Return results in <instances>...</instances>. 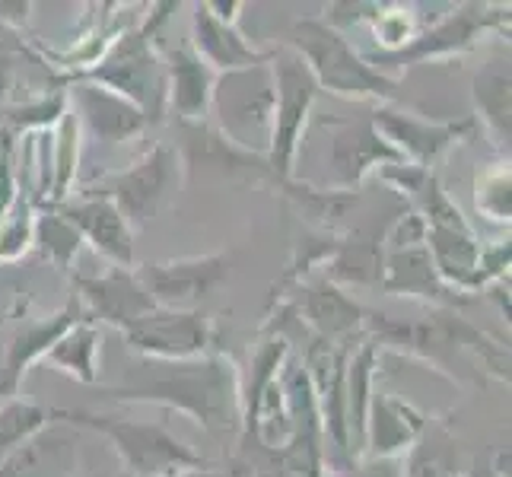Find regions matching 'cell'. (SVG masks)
I'll list each match as a JSON object with an SVG mask.
<instances>
[{
    "instance_id": "10",
    "label": "cell",
    "mask_w": 512,
    "mask_h": 477,
    "mask_svg": "<svg viewBox=\"0 0 512 477\" xmlns=\"http://www.w3.org/2000/svg\"><path fill=\"white\" fill-rule=\"evenodd\" d=\"M128 347L144 360H194L217 353V325L207 312H172L153 309L140 318L134 328L125 331Z\"/></svg>"
},
{
    "instance_id": "27",
    "label": "cell",
    "mask_w": 512,
    "mask_h": 477,
    "mask_svg": "<svg viewBox=\"0 0 512 477\" xmlns=\"http://www.w3.org/2000/svg\"><path fill=\"white\" fill-rule=\"evenodd\" d=\"M99 347H102V331L93 318H80L74 328H67L58 344L45 353V360L58 369V373L77 379L83 385L99 382Z\"/></svg>"
},
{
    "instance_id": "20",
    "label": "cell",
    "mask_w": 512,
    "mask_h": 477,
    "mask_svg": "<svg viewBox=\"0 0 512 477\" xmlns=\"http://www.w3.org/2000/svg\"><path fill=\"white\" fill-rule=\"evenodd\" d=\"M382 290L395 296H411L433 303L436 309L455 312L458 306L471 303V296L452 290L436 274V264L427 252V242L417 245H398V249H382Z\"/></svg>"
},
{
    "instance_id": "31",
    "label": "cell",
    "mask_w": 512,
    "mask_h": 477,
    "mask_svg": "<svg viewBox=\"0 0 512 477\" xmlns=\"http://www.w3.org/2000/svg\"><path fill=\"white\" fill-rule=\"evenodd\" d=\"M382 245L379 242H338L325 274L331 284H382Z\"/></svg>"
},
{
    "instance_id": "37",
    "label": "cell",
    "mask_w": 512,
    "mask_h": 477,
    "mask_svg": "<svg viewBox=\"0 0 512 477\" xmlns=\"http://www.w3.org/2000/svg\"><path fill=\"white\" fill-rule=\"evenodd\" d=\"M404 458H347V462H334L328 465L325 477H408L404 474Z\"/></svg>"
},
{
    "instance_id": "23",
    "label": "cell",
    "mask_w": 512,
    "mask_h": 477,
    "mask_svg": "<svg viewBox=\"0 0 512 477\" xmlns=\"http://www.w3.org/2000/svg\"><path fill=\"white\" fill-rule=\"evenodd\" d=\"M198 55L214 74H229V70L255 67L271 58V48H258L242 35L239 23H226L210 10V4L191 7V42Z\"/></svg>"
},
{
    "instance_id": "34",
    "label": "cell",
    "mask_w": 512,
    "mask_h": 477,
    "mask_svg": "<svg viewBox=\"0 0 512 477\" xmlns=\"http://www.w3.org/2000/svg\"><path fill=\"white\" fill-rule=\"evenodd\" d=\"M512 179H509V163H497L474 179V204L478 214H484L493 223H506L512 217Z\"/></svg>"
},
{
    "instance_id": "19",
    "label": "cell",
    "mask_w": 512,
    "mask_h": 477,
    "mask_svg": "<svg viewBox=\"0 0 512 477\" xmlns=\"http://www.w3.org/2000/svg\"><path fill=\"white\" fill-rule=\"evenodd\" d=\"M293 309L306 318L315 338L328 344H353V338L366 331V309L350 293H344V287L331 284L328 277L296 284Z\"/></svg>"
},
{
    "instance_id": "6",
    "label": "cell",
    "mask_w": 512,
    "mask_h": 477,
    "mask_svg": "<svg viewBox=\"0 0 512 477\" xmlns=\"http://www.w3.org/2000/svg\"><path fill=\"white\" fill-rule=\"evenodd\" d=\"M271 74H274V125H271V144H268V166L274 172V182L293 179V166L303 137L309 128V118L322 90L315 77L309 74L306 61L290 45L271 48Z\"/></svg>"
},
{
    "instance_id": "11",
    "label": "cell",
    "mask_w": 512,
    "mask_h": 477,
    "mask_svg": "<svg viewBox=\"0 0 512 477\" xmlns=\"http://www.w3.org/2000/svg\"><path fill=\"white\" fill-rule=\"evenodd\" d=\"M373 128L388 140V147L398 150V156L411 166L433 169V163L443 156L458 140L474 134V118H458V121H430L420 118L417 112H404L395 105H376Z\"/></svg>"
},
{
    "instance_id": "25",
    "label": "cell",
    "mask_w": 512,
    "mask_h": 477,
    "mask_svg": "<svg viewBox=\"0 0 512 477\" xmlns=\"http://www.w3.org/2000/svg\"><path fill=\"white\" fill-rule=\"evenodd\" d=\"M376 357L379 344L366 338L347 360V376H344V423H347V452L350 458L363 455V439H366V411L369 398H373V382H376Z\"/></svg>"
},
{
    "instance_id": "26",
    "label": "cell",
    "mask_w": 512,
    "mask_h": 477,
    "mask_svg": "<svg viewBox=\"0 0 512 477\" xmlns=\"http://www.w3.org/2000/svg\"><path fill=\"white\" fill-rule=\"evenodd\" d=\"M509 61H490L484 64L471 80V99L478 118L484 121L493 144L509 153L512 137V96H509Z\"/></svg>"
},
{
    "instance_id": "15",
    "label": "cell",
    "mask_w": 512,
    "mask_h": 477,
    "mask_svg": "<svg viewBox=\"0 0 512 477\" xmlns=\"http://www.w3.org/2000/svg\"><path fill=\"white\" fill-rule=\"evenodd\" d=\"M331 147H328V166L334 175V191H353L360 194L363 182L373 172H382L385 166L404 163L398 150L388 147V140L373 128V121H353L338 118L334 121Z\"/></svg>"
},
{
    "instance_id": "2",
    "label": "cell",
    "mask_w": 512,
    "mask_h": 477,
    "mask_svg": "<svg viewBox=\"0 0 512 477\" xmlns=\"http://www.w3.org/2000/svg\"><path fill=\"white\" fill-rule=\"evenodd\" d=\"M172 7L175 4L147 7L144 20L128 26L109 45V51L90 70L80 74V80L99 83L105 90L134 102L147 115L150 125H160L166 118V64L163 48H156V29L169 20L166 10Z\"/></svg>"
},
{
    "instance_id": "13",
    "label": "cell",
    "mask_w": 512,
    "mask_h": 477,
    "mask_svg": "<svg viewBox=\"0 0 512 477\" xmlns=\"http://www.w3.org/2000/svg\"><path fill=\"white\" fill-rule=\"evenodd\" d=\"M182 140L175 144L182 156L185 175L198 172L204 179L214 182H271L274 185V172L268 166V159L258 153H245L236 144L214 128L201 121V125H179Z\"/></svg>"
},
{
    "instance_id": "17",
    "label": "cell",
    "mask_w": 512,
    "mask_h": 477,
    "mask_svg": "<svg viewBox=\"0 0 512 477\" xmlns=\"http://www.w3.org/2000/svg\"><path fill=\"white\" fill-rule=\"evenodd\" d=\"M80 458V430L58 414L23 446L0 458V477H77Z\"/></svg>"
},
{
    "instance_id": "38",
    "label": "cell",
    "mask_w": 512,
    "mask_h": 477,
    "mask_svg": "<svg viewBox=\"0 0 512 477\" xmlns=\"http://www.w3.org/2000/svg\"><path fill=\"white\" fill-rule=\"evenodd\" d=\"M29 13H32V4H29V0H13V4H0V26L26 29Z\"/></svg>"
},
{
    "instance_id": "14",
    "label": "cell",
    "mask_w": 512,
    "mask_h": 477,
    "mask_svg": "<svg viewBox=\"0 0 512 477\" xmlns=\"http://www.w3.org/2000/svg\"><path fill=\"white\" fill-rule=\"evenodd\" d=\"M74 284L86 318H93L96 325L99 322L112 325L121 334L156 309L134 268H112L105 274H77Z\"/></svg>"
},
{
    "instance_id": "33",
    "label": "cell",
    "mask_w": 512,
    "mask_h": 477,
    "mask_svg": "<svg viewBox=\"0 0 512 477\" xmlns=\"http://www.w3.org/2000/svg\"><path fill=\"white\" fill-rule=\"evenodd\" d=\"M67 112V90L39 96L23 105H10V109H0V137L16 140L23 134H39L51 131Z\"/></svg>"
},
{
    "instance_id": "7",
    "label": "cell",
    "mask_w": 512,
    "mask_h": 477,
    "mask_svg": "<svg viewBox=\"0 0 512 477\" xmlns=\"http://www.w3.org/2000/svg\"><path fill=\"white\" fill-rule=\"evenodd\" d=\"M182 182H185V166L179 150L172 144H153L128 169L105 175L90 191L109 198L131 229H144L169 207Z\"/></svg>"
},
{
    "instance_id": "28",
    "label": "cell",
    "mask_w": 512,
    "mask_h": 477,
    "mask_svg": "<svg viewBox=\"0 0 512 477\" xmlns=\"http://www.w3.org/2000/svg\"><path fill=\"white\" fill-rule=\"evenodd\" d=\"M80 144H83V131L77 115L67 112L51 131V188H48V201L45 207H61L70 198V188L77 182V169H80Z\"/></svg>"
},
{
    "instance_id": "5",
    "label": "cell",
    "mask_w": 512,
    "mask_h": 477,
    "mask_svg": "<svg viewBox=\"0 0 512 477\" xmlns=\"http://www.w3.org/2000/svg\"><path fill=\"white\" fill-rule=\"evenodd\" d=\"M214 128L245 153L264 156L274 125V74L271 58L255 67L217 74L214 99H210Z\"/></svg>"
},
{
    "instance_id": "35",
    "label": "cell",
    "mask_w": 512,
    "mask_h": 477,
    "mask_svg": "<svg viewBox=\"0 0 512 477\" xmlns=\"http://www.w3.org/2000/svg\"><path fill=\"white\" fill-rule=\"evenodd\" d=\"M366 23L376 32L379 42L376 51H398L420 32L414 7H401V4H373V13H369Z\"/></svg>"
},
{
    "instance_id": "21",
    "label": "cell",
    "mask_w": 512,
    "mask_h": 477,
    "mask_svg": "<svg viewBox=\"0 0 512 477\" xmlns=\"http://www.w3.org/2000/svg\"><path fill=\"white\" fill-rule=\"evenodd\" d=\"M58 210L74 223L80 239L90 242L115 268H134V229L109 198L83 191L77 198H67Z\"/></svg>"
},
{
    "instance_id": "29",
    "label": "cell",
    "mask_w": 512,
    "mask_h": 477,
    "mask_svg": "<svg viewBox=\"0 0 512 477\" xmlns=\"http://www.w3.org/2000/svg\"><path fill=\"white\" fill-rule=\"evenodd\" d=\"M274 188L284 194V198L309 223L328 229V233H334V229H338V223L350 214V207L360 201V194H353V191H334V188L328 191V188H315V185L296 182V179L274 182Z\"/></svg>"
},
{
    "instance_id": "24",
    "label": "cell",
    "mask_w": 512,
    "mask_h": 477,
    "mask_svg": "<svg viewBox=\"0 0 512 477\" xmlns=\"http://www.w3.org/2000/svg\"><path fill=\"white\" fill-rule=\"evenodd\" d=\"M427 430V414L414 408L411 401H404L392 392H379L373 388L366 411V439L363 455L369 458H404L417 446V439Z\"/></svg>"
},
{
    "instance_id": "3",
    "label": "cell",
    "mask_w": 512,
    "mask_h": 477,
    "mask_svg": "<svg viewBox=\"0 0 512 477\" xmlns=\"http://www.w3.org/2000/svg\"><path fill=\"white\" fill-rule=\"evenodd\" d=\"M290 48L299 51V58L306 61L309 74L315 77L322 93L373 102V105H395L398 102V77L379 74V70L366 61L360 48L344 32L331 29L322 16H303L293 23Z\"/></svg>"
},
{
    "instance_id": "32",
    "label": "cell",
    "mask_w": 512,
    "mask_h": 477,
    "mask_svg": "<svg viewBox=\"0 0 512 477\" xmlns=\"http://www.w3.org/2000/svg\"><path fill=\"white\" fill-rule=\"evenodd\" d=\"M58 417V408H45L29 398H0V458L10 455L16 446H23L29 436L48 427Z\"/></svg>"
},
{
    "instance_id": "40",
    "label": "cell",
    "mask_w": 512,
    "mask_h": 477,
    "mask_svg": "<svg viewBox=\"0 0 512 477\" xmlns=\"http://www.w3.org/2000/svg\"><path fill=\"white\" fill-rule=\"evenodd\" d=\"M172 477H220V471L207 468V471H185V474H172Z\"/></svg>"
},
{
    "instance_id": "12",
    "label": "cell",
    "mask_w": 512,
    "mask_h": 477,
    "mask_svg": "<svg viewBox=\"0 0 512 477\" xmlns=\"http://www.w3.org/2000/svg\"><path fill=\"white\" fill-rule=\"evenodd\" d=\"M70 77L51 64L48 51L26 39L23 29L0 26V109L67 90Z\"/></svg>"
},
{
    "instance_id": "9",
    "label": "cell",
    "mask_w": 512,
    "mask_h": 477,
    "mask_svg": "<svg viewBox=\"0 0 512 477\" xmlns=\"http://www.w3.org/2000/svg\"><path fill=\"white\" fill-rule=\"evenodd\" d=\"M229 268H233L229 255L207 252V255H191V258L153 261L134 271L140 277V284L147 287L156 309L194 312L226 284Z\"/></svg>"
},
{
    "instance_id": "18",
    "label": "cell",
    "mask_w": 512,
    "mask_h": 477,
    "mask_svg": "<svg viewBox=\"0 0 512 477\" xmlns=\"http://www.w3.org/2000/svg\"><path fill=\"white\" fill-rule=\"evenodd\" d=\"M83 306L77 296H70L67 303L51 312V315H42V318H32V322L20 325L10 341L4 347V360H0V398H13L16 392H20V385L29 373L32 363L45 360V353L58 344V338L74 328L80 318H83Z\"/></svg>"
},
{
    "instance_id": "1",
    "label": "cell",
    "mask_w": 512,
    "mask_h": 477,
    "mask_svg": "<svg viewBox=\"0 0 512 477\" xmlns=\"http://www.w3.org/2000/svg\"><path fill=\"white\" fill-rule=\"evenodd\" d=\"M102 395L131 404H160L166 411L198 420L214 436L242 427V373L223 353L194 360L140 357L118 382L102 385Z\"/></svg>"
},
{
    "instance_id": "22",
    "label": "cell",
    "mask_w": 512,
    "mask_h": 477,
    "mask_svg": "<svg viewBox=\"0 0 512 477\" xmlns=\"http://www.w3.org/2000/svg\"><path fill=\"white\" fill-rule=\"evenodd\" d=\"M166 64V115L179 125H201L210 118L217 74L210 70L191 45L163 48Z\"/></svg>"
},
{
    "instance_id": "36",
    "label": "cell",
    "mask_w": 512,
    "mask_h": 477,
    "mask_svg": "<svg viewBox=\"0 0 512 477\" xmlns=\"http://www.w3.org/2000/svg\"><path fill=\"white\" fill-rule=\"evenodd\" d=\"M35 207L29 194L20 191V198L10 207V214L0 220V261H20L32 249V233H35Z\"/></svg>"
},
{
    "instance_id": "39",
    "label": "cell",
    "mask_w": 512,
    "mask_h": 477,
    "mask_svg": "<svg viewBox=\"0 0 512 477\" xmlns=\"http://www.w3.org/2000/svg\"><path fill=\"white\" fill-rule=\"evenodd\" d=\"M220 477H258V474L249 462H245V458H236V462H229L226 471H220Z\"/></svg>"
},
{
    "instance_id": "16",
    "label": "cell",
    "mask_w": 512,
    "mask_h": 477,
    "mask_svg": "<svg viewBox=\"0 0 512 477\" xmlns=\"http://www.w3.org/2000/svg\"><path fill=\"white\" fill-rule=\"evenodd\" d=\"M67 102L80 121V131L96 137L99 144H128V140L144 137L150 128L147 115L134 102L90 80H70Z\"/></svg>"
},
{
    "instance_id": "30",
    "label": "cell",
    "mask_w": 512,
    "mask_h": 477,
    "mask_svg": "<svg viewBox=\"0 0 512 477\" xmlns=\"http://www.w3.org/2000/svg\"><path fill=\"white\" fill-rule=\"evenodd\" d=\"M32 249H39V255L55 264L58 271H67L77 261L83 239L58 207H39L35 210V233H32Z\"/></svg>"
},
{
    "instance_id": "8",
    "label": "cell",
    "mask_w": 512,
    "mask_h": 477,
    "mask_svg": "<svg viewBox=\"0 0 512 477\" xmlns=\"http://www.w3.org/2000/svg\"><path fill=\"white\" fill-rule=\"evenodd\" d=\"M509 26V7L500 4H458L436 23L420 26L414 39L398 51H366V61L373 64L379 74L385 67L404 70L423 61H443L452 55H465L478 45L487 32Z\"/></svg>"
},
{
    "instance_id": "4",
    "label": "cell",
    "mask_w": 512,
    "mask_h": 477,
    "mask_svg": "<svg viewBox=\"0 0 512 477\" xmlns=\"http://www.w3.org/2000/svg\"><path fill=\"white\" fill-rule=\"evenodd\" d=\"M61 420L77 430H93L109 439L125 477H172L185 471L214 468L204 455L185 446L169 427L156 420H134L125 414H93V411H58Z\"/></svg>"
}]
</instances>
